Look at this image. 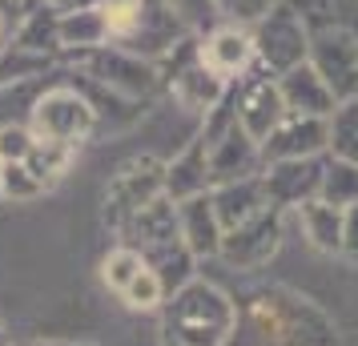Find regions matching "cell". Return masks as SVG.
Masks as SVG:
<instances>
[{
	"label": "cell",
	"mask_w": 358,
	"mask_h": 346,
	"mask_svg": "<svg viewBox=\"0 0 358 346\" xmlns=\"http://www.w3.org/2000/svg\"><path fill=\"white\" fill-rule=\"evenodd\" d=\"M73 61L101 89H109V93H117V97H125V101H141L162 85V69L153 65V61L137 57V52L117 49V45H105V49H93V52H77Z\"/></svg>",
	"instance_id": "cell-5"
},
{
	"label": "cell",
	"mask_w": 358,
	"mask_h": 346,
	"mask_svg": "<svg viewBox=\"0 0 358 346\" xmlns=\"http://www.w3.org/2000/svg\"><path fill=\"white\" fill-rule=\"evenodd\" d=\"M322 165H326V153L322 157H298V161H274L262 169V185H266V198L274 210H298L306 201L318 198L322 189Z\"/></svg>",
	"instance_id": "cell-11"
},
{
	"label": "cell",
	"mask_w": 358,
	"mask_h": 346,
	"mask_svg": "<svg viewBox=\"0 0 358 346\" xmlns=\"http://www.w3.org/2000/svg\"><path fill=\"white\" fill-rule=\"evenodd\" d=\"M0 343H4V326H0Z\"/></svg>",
	"instance_id": "cell-36"
},
{
	"label": "cell",
	"mask_w": 358,
	"mask_h": 346,
	"mask_svg": "<svg viewBox=\"0 0 358 346\" xmlns=\"http://www.w3.org/2000/svg\"><path fill=\"white\" fill-rule=\"evenodd\" d=\"M0 13H4V17L17 24V20L24 17V0H0Z\"/></svg>",
	"instance_id": "cell-31"
},
{
	"label": "cell",
	"mask_w": 358,
	"mask_h": 346,
	"mask_svg": "<svg viewBox=\"0 0 358 346\" xmlns=\"http://www.w3.org/2000/svg\"><path fill=\"white\" fill-rule=\"evenodd\" d=\"M97 13L105 17V29H109V45H125L137 29H141V17H145V0H93Z\"/></svg>",
	"instance_id": "cell-23"
},
{
	"label": "cell",
	"mask_w": 358,
	"mask_h": 346,
	"mask_svg": "<svg viewBox=\"0 0 358 346\" xmlns=\"http://www.w3.org/2000/svg\"><path fill=\"white\" fill-rule=\"evenodd\" d=\"M141 266H145L141 250L129 246V242H117V246L101 258V282H105L113 294H121V290L137 278V270H141Z\"/></svg>",
	"instance_id": "cell-24"
},
{
	"label": "cell",
	"mask_w": 358,
	"mask_h": 346,
	"mask_svg": "<svg viewBox=\"0 0 358 346\" xmlns=\"http://www.w3.org/2000/svg\"><path fill=\"white\" fill-rule=\"evenodd\" d=\"M197 61L222 85H238L245 73H254V33L222 20L210 33L197 36Z\"/></svg>",
	"instance_id": "cell-9"
},
{
	"label": "cell",
	"mask_w": 358,
	"mask_h": 346,
	"mask_svg": "<svg viewBox=\"0 0 358 346\" xmlns=\"http://www.w3.org/2000/svg\"><path fill=\"white\" fill-rule=\"evenodd\" d=\"M238 318V298L206 278H189L173 290L165 310V343L169 346H226Z\"/></svg>",
	"instance_id": "cell-2"
},
{
	"label": "cell",
	"mask_w": 358,
	"mask_h": 346,
	"mask_svg": "<svg viewBox=\"0 0 358 346\" xmlns=\"http://www.w3.org/2000/svg\"><path fill=\"white\" fill-rule=\"evenodd\" d=\"M52 189L29 161H4V201H36Z\"/></svg>",
	"instance_id": "cell-25"
},
{
	"label": "cell",
	"mask_w": 358,
	"mask_h": 346,
	"mask_svg": "<svg viewBox=\"0 0 358 346\" xmlns=\"http://www.w3.org/2000/svg\"><path fill=\"white\" fill-rule=\"evenodd\" d=\"M210 201H213V210H217L222 230H238V226H245L250 217H258L262 210H270V198H266L262 173H258V178H242V182L213 185Z\"/></svg>",
	"instance_id": "cell-17"
},
{
	"label": "cell",
	"mask_w": 358,
	"mask_h": 346,
	"mask_svg": "<svg viewBox=\"0 0 358 346\" xmlns=\"http://www.w3.org/2000/svg\"><path fill=\"white\" fill-rule=\"evenodd\" d=\"M29 129H33L36 141L81 149L97 133V109H93L89 93L73 89V85H52L33 101Z\"/></svg>",
	"instance_id": "cell-3"
},
{
	"label": "cell",
	"mask_w": 358,
	"mask_h": 346,
	"mask_svg": "<svg viewBox=\"0 0 358 346\" xmlns=\"http://www.w3.org/2000/svg\"><path fill=\"white\" fill-rule=\"evenodd\" d=\"M162 4L173 13V17H178V24L189 36H201V33H210L213 24H222V17H217V4H213V0H162Z\"/></svg>",
	"instance_id": "cell-26"
},
{
	"label": "cell",
	"mask_w": 358,
	"mask_h": 346,
	"mask_svg": "<svg viewBox=\"0 0 358 346\" xmlns=\"http://www.w3.org/2000/svg\"><path fill=\"white\" fill-rule=\"evenodd\" d=\"M217 4V17L229 20V24H242V29H254L274 4H282V0H213Z\"/></svg>",
	"instance_id": "cell-27"
},
{
	"label": "cell",
	"mask_w": 358,
	"mask_h": 346,
	"mask_svg": "<svg viewBox=\"0 0 358 346\" xmlns=\"http://www.w3.org/2000/svg\"><path fill=\"white\" fill-rule=\"evenodd\" d=\"M318 198L330 201V206H338V210H350V206L358 201V165L338 161V157H330V153H326L322 189H318Z\"/></svg>",
	"instance_id": "cell-21"
},
{
	"label": "cell",
	"mask_w": 358,
	"mask_h": 346,
	"mask_svg": "<svg viewBox=\"0 0 358 346\" xmlns=\"http://www.w3.org/2000/svg\"><path fill=\"white\" fill-rule=\"evenodd\" d=\"M274 81H278V93H282V105H286L290 117H330L334 105H338L334 93L326 89V81L314 73L310 61L286 69V73L274 77Z\"/></svg>",
	"instance_id": "cell-14"
},
{
	"label": "cell",
	"mask_w": 358,
	"mask_h": 346,
	"mask_svg": "<svg viewBox=\"0 0 358 346\" xmlns=\"http://www.w3.org/2000/svg\"><path fill=\"white\" fill-rule=\"evenodd\" d=\"M178 233L185 250L194 258H217L222 254V222H217V210H213L210 194H197V198L178 201Z\"/></svg>",
	"instance_id": "cell-15"
},
{
	"label": "cell",
	"mask_w": 358,
	"mask_h": 346,
	"mask_svg": "<svg viewBox=\"0 0 358 346\" xmlns=\"http://www.w3.org/2000/svg\"><path fill=\"white\" fill-rule=\"evenodd\" d=\"M157 198H165V165L145 157V161H137L133 169L117 173L109 182V189H105V217L117 230H125L133 217L145 206H153Z\"/></svg>",
	"instance_id": "cell-8"
},
{
	"label": "cell",
	"mask_w": 358,
	"mask_h": 346,
	"mask_svg": "<svg viewBox=\"0 0 358 346\" xmlns=\"http://www.w3.org/2000/svg\"><path fill=\"white\" fill-rule=\"evenodd\" d=\"M342 254L358 262V201L350 210H342Z\"/></svg>",
	"instance_id": "cell-29"
},
{
	"label": "cell",
	"mask_w": 358,
	"mask_h": 346,
	"mask_svg": "<svg viewBox=\"0 0 358 346\" xmlns=\"http://www.w3.org/2000/svg\"><path fill=\"white\" fill-rule=\"evenodd\" d=\"M117 298H121L129 310H137V314H153V310H162L165 302H169V290H165L162 274H157V270L145 262L141 270H137V278H133Z\"/></svg>",
	"instance_id": "cell-22"
},
{
	"label": "cell",
	"mask_w": 358,
	"mask_h": 346,
	"mask_svg": "<svg viewBox=\"0 0 358 346\" xmlns=\"http://www.w3.org/2000/svg\"><path fill=\"white\" fill-rule=\"evenodd\" d=\"M326 125H330V145H326V153L338 157V161L358 165V97L338 101L334 113L326 117Z\"/></svg>",
	"instance_id": "cell-20"
},
{
	"label": "cell",
	"mask_w": 358,
	"mask_h": 346,
	"mask_svg": "<svg viewBox=\"0 0 358 346\" xmlns=\"http://www.w3.org/2000/svg\"><path fill=\"white\" fill-rule=\"evenodd\" d=\"M36 8H45V0H24V13H36Z\"/></svg>",
	"instance_id": "cell-33"
},
{
	"label": "cell",
	"mask_w": 358,
	"mask_h": 346,
	"mask_svg": "<svg viewBox=\"0 0 358 346\" xmlns=\"http://www.w3.org/2000/svg\"><path fill=\"white\" fill-rule=\"evenodd\" d=\"M36 137L29 125H17V121H4L0 125V161H24L33 153Z\"/></svg>",
	"instance_id": "cell-28"
},
{
	"label": "cell",
	"mask_w": 358,
	"mask_h": 346,
	"mask_svg": "<svg viewBox=\"0 0 358 346\" xmlns=\"http://www.w3.org/2000/svg\"><path fill=\"white\" fill-rule=\"evenodd\" d=\"M85 4H93V0H45V8H49V13H57V17L77 13V8H85Z\"/></svg>",
	"instance_id": "cell-30"
},
{
	"label": "cell",
	"mask_w": 358,
	"mask_h": 346,
	"mask_svg": "<svg viewBox=\"0 0 358 346\" xmlns=\"http://www.w3.org/2000/svg\"><path fill=\"white\" fill-rule=\"evenodd\" d=\"M229 101H234V117L254 141H266L270 133L286 121V105H282V93H278V81L266 77V73H245L238 85H229Z\"/></svg>",
	"instance_id": "cell-7"
},
{
	"label": "cell",
	"mask_w": 358,
	"mask_h": 346,
	"mask_svg": "<svg viewBox=\"0 0 358 346\" xmlns=\"http://www.w3.org/2000/svg\"><path fill=\"white\" fill-rule=\"evenodd\" d=\"M330 145V125L326 117H290L262 141V165L298 161V157H322Z\"/></svg>",
	"instance_id": "cell-13"
},
{
	"label": "cell",
	"mask_w": 358,
	"mask_h": 346,
	"mask_svg": "<svg viewBox=\"0 0 358 346\" xmlns=\"http://www.w3.org/2000/svg\"><path fill=\"white\" fill-rule=\"evenodd\" d=\"M278 246H282V210L270 206V210H262L258 217H250L245 226L226 230L217 258H226V262L238 266V270H262V266L278 254Z\"/></svg>",
	"instance_id": "cell-10"
},
{
	"label": "cell",
	"mask_w": 358,
	"mask_h": 346,
	"mask_svg": "<svg viewBox=\"0 0 358 346\" xmlns=\"http://www.w3.org/2000/svg\"><path fill=\"white\" fill-rule=\"evenodd\" d=\"M306 61L326 81V89L334 93V101L358 97V33L355 29H342V24L314 29Z\"/></svg>",
	"instance_id": "cell-6"
},
{
	"label": "cell",
	"mask_w": 358,
	"mask_h": 346,
	"mask_svg": "<svg viewBox=\"0 0 358 346\" xmlns=\"http://www.w3.org/2000/svg\"><path fill=\"white\" fill-rule=\"evenodd\" d=\"M250 33H254V69L266 73V77H282L286 69L302 65L310 52L306 17H302V8H294L290 0L274 4Z\"/></svg>",
	"instance_id": "cell-4"
},
{
	"label": "cell",
	"mask_w": 358,
	"mask_h": 346,
	"mask_svg": "<svg viewBox=\"0 0 358 346\" xmlns=\"http://www.w3.org/2000/svg\"><path fill=\"white\" fill-rule=\"evenodd\" d=\"M8 41H13V20H8L4 13H0V49H4Z\"/></svg>",
	"instance_id": "cell-32"
},
{
	"label": "cell",
	"mask_w": 358,
	"mask_h": 346,
	"mask_svg": "<svg viewBox=\"0 0 358 346\" xmlns=\"http://www.w3.org/2000/svg\"><path fill=\"white\" fill-rule=\"evenodd\" d=\"M210 153H206V141L197 133L189 145L181 149L173 161L165 165V198L173 201H185V198H197V194H210Z\"/></svg>",
	"instance_id": "cell-16"
},
{
	"label": "cell",
	"mask_w": 358,
	"mask_h": 346,
	"mask_svg": "<svg viewBox=\"0 0 358 346\" xmlns=\"http://www.w3.org/2000/svg\"><path fill=\"white\" fill-rule=\"evenodd\" d=\"M294 214H298L302 233H306V242L314 250H322V254H342V210L338 206L314 198V201H306V206H298Z\"/></svg>",
	"instance_id": "cell-19"
},
{
	"label": "cell",
	"mask_w": 358,
	"mask_h": 346,
	"mask_svg": "<svg viewBox=\"0 0 358 346\" xmlns=\"http://www.w3.org/2000/svg\"><path fill=\"white\" fill-rule=\"evenodd\" d=\"M109 45V29H105V17L97 13V4H85L77 13H65L57 17V49L61 52H93Z\"/></svg>",
	"instance_id": "cell-18"
},
{
	"label": "cell",
	"mask_w": 358,
	"mask_h": 346,
	"mask_svg": "<svg viewBox=\"0 0 358 346\" xmlns=\"http://www.w3.org/2000/svg\"><path fill=\"white\" fill-rule=\"evenodd\" d=\"M0 201H4V161H0Z\"/></svg>",
	"instance_id": "cell-34"
},
{
	"label": "cell",
	"mask_w": 358,
	"mask_h": 346,
	"mask_svg": "<svg viewBox=\"0 0 358 346\" xmlns=\"http://www.w3.org/2000/svg\"><path fill=\"white\" fill-rule=\"evenodd\" d=\"M20 346H65V343H20Z\"/></svg>",
	"instance_id": "cell-35"
},
{
	"label": "cell",
	"mask_w": 358,
	"mask_h": 346,
	"mask_svg": "<svg viewBox=\"0 0 358 346\" xmlns=\"http://www.w3.org/2000/svg\"><path fill=\"white\" fill-rule=\"evenodd\" d=\"M226 346H334V326L282 286L245 298Z\"/></svg>",
	"instance_id": "cell-1"
},
{
	"label": "cell",
	"mask_w": 358,
	"mask_h": 346,
	"mask_svg": "<svg viewBox=\"0 0 358 346\" xmlns=\"http://www.w3.org/2000/svg\"><path fill=\"white\" fill-rule=\"evenodd\" d=\"M206 141V137H201ZM206 153H210V185H226V182H242V178H258L262 169V145L250 137V133L234 121L226 129L206 141Z\"/></svg>",
	"instance_id": "cell-12"
}]
</instances>
